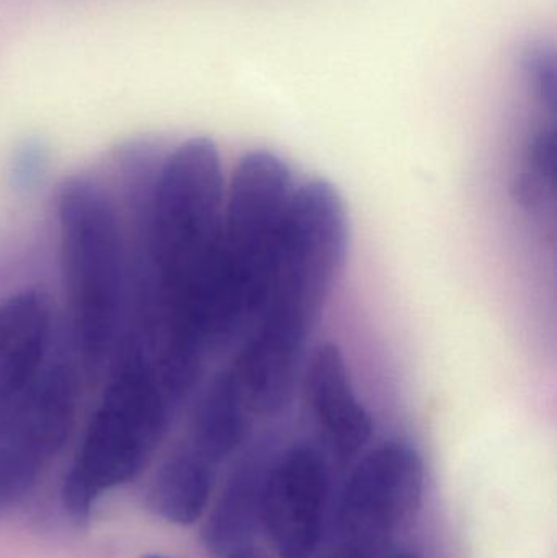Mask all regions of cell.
<instances>
[{
    "label": "cell",
    "instance_id": "1",
    "mask_svg": "<svg viewBox=\"0 0 557 558\" xmlns=\"http://www.w3.org/2000/svg\"><path fill=\"white\" fill-rule=\"evenodd\" d=\"M225 202L218 147L193 137L154 173L144 213L137 317L169 350L198 360L231 341L221 301Z\"/></svg>",
    "mask_w": 557,
    "mask_h": 558
},
{
    "label": "cell",
    "instance_id": "2",
    "mask_svg": "<svg viewBox=\"0 0 557 558\" xmlns=\"http://www.w3.org/2000/svg\"><path fill=\"white\" fill-rule=\"evenodd\" d=\"M347 244L337 190L323 180L294 190L267 298L231 366L252 415H278L293 400L307 340L346 264Z\"/></svg>",
    "mask_w": 557,
    "mask_h": 558
},
{
    "label": "cell",
    "instance_id": "3",
    "mask_svg": "<svg viewBox=\"0 0 557 558\" xmlns=\"http://www.w3.org/2000/svg\"><path fill=\"white\" fill-rule=\"evenodd\" d=\"M110 364L107 386L62 482V507L78 524L90 520L104 494L143 474L190 397L133 331L124 333Z\"/></svg>",
    "mask_w": 557,
    "mask_h": 558
},
{
    "label": "cell",
    "instance_id": "4",
    "mask_svg": "<svg viewBox=\"0 0 557 558\" xmlns=\"http://www.w3.org/2000/svg\"><path fill=\"white\" fill-rule=\"evenodd\" d=\"M62 282L71 347L85 376L111 363L130 318V257L108 190L90 175L71 177L58 198Z\"/></svg>",
    "mask_w": 557,
    "mask_h": 558
},
{
    "label": "cell",
    "instance_id": "5",
    "mask_svg": "<svg viewBox=\"0 0 557 558\" xmlns=\"http://www.w3.org/2000/svg\"><path fill=\"white\" fill-rule=\"evenodd\" d=\"M287 163L267 150L239 160L222 218L221 299L232 337L254 324L267 298L294 195Z\"/></svg>",
    "mask_w": 557,
    "mask_h": 558
},
{
    "label": "cell",
    "instance_id": "6",
    "mask_svg": "<svg viewBox=\"0 0 557 558\" xmlns=\"http://www.w3.org/2000/svg\"><path fill=\"white\" fill-rule=\"evenodd\" d=\"M424 462L408 442L370 452L350 475L337 514L332 558H383L402 524L421 508Z\"/></svg>",
    "mask_w": 557,
    "mask_h": 558
},
{
    "label": "cell",
    "instance_id": "7",
    "mask_svg": "<svg viewBox=\"0 0 557 558\" xmlns=\"http://www.w3.org/2000/svg\"><path fill=\"white\" fill-rule=\"evenodd\" d=\"M72 357H49L25 399L0 422V511L22 504L74 429L81 373Z\"/></svg>",
    "mask_w": 557,
    "mask_h": 558
},
{
    "label": "cell",
    "instance_id": "8",
    "mask_svg": "<svg viewBox=\"0 0 557 558\" xmlns=\"http://www.w3.org/2000/svg\"><path fill=\"white\" fill-rule=\"evenodd\" d=\"M327 492V465L316 449L298 445L271 458L262 492V527L278 556L316 554Z\"/></svg>",
    "mask_w": 557,
    "mask_h": 558
},
{
    "label": "cell",
    "instance_id": "9",
    "mask_svg": "<svg viewBox=\"0 0 557 558\" xmlns=\"http://www.w3.org/2000/svg\"><path fill=\"white\" fill-rule=\"evenodd\" d=\"M51 340L52 305L45 291L23 289L0 302V422L41 376Z\"/></svg>",
    "mask_w": 557,
    "mask_h": 558
},
{
    "label": "cell",
    "instance_id": "10",
    "mask_svg": "<svg viewBox=\"0 0 557 558\" xmlns=\"http://www.w3.org/2000/svg\"><path fill=\"white\" fill-rule=\"evenodd\" d=\"M304 399L314 422L340 456L355 454L372 438L373 423L356 399L342 351L319 344L304 364Z\"/></svg>",
    "mask_w": 557,
    "mask_h": 558
},
{
    "label": "cell",
    "instance_id": "11",
    "mask_svg": "<svg viewBox=\"0 0 557 558\" xmlns=\"http://www.w3.org/2000/svg\"><path fill=\"white\" fill-rule=\"evenodd\" d=\"M271 458L261 449L251 452L226 481L203 524V546L213 558H231L252 547L262 527V492Z\"/></svg>",
    "mask_w": 557,
    "mask_h": 558
},
{
    "label": "cell",
    "instance_id": "12",
    "mask_svg": "<svg viewBox=\"0 0 557 558\" xmlns=\"http://www.w3.org/2000/svg\"><path fill=\"white\" fill-rule=\"evenodd\" d=\"M251 416L241 386L228 367L208 384L196 402L180 448L216 469L242 445Z\"/></svg>",
    "mask_w": 557,
    "mask_h": 558
},
{
    "label": "cell",
    "instance_id": "13",
    "mask_svg": "<svg viewBox=\"0 0 557 558\" xmlns=\"http://www.w3.org/2000/svg\"><path fill=\"white\" fill-rule=\"evenodd\" d=\"M215 472L179 446L164 459L147 487V510L167 523L195 524L208 508Z\"/></svg>",
    "mask_w": 557,
    "mask_h": 558
},
{
    "label": "cell",
    "instance_id": "14",
    "mask_svg": "<svg viewBox=\"0 0 557 558\" xmlns=\"http://www.w3.org/2000/svg\"><path fill=\"white\" fill-rule=\"evenodd\" d=\"M556 140L555 131L542 130L530 141L525 167L517 175L513 193L520 205L538 208L555 193Z\"/></svg>",
    "mask_w": 557,
    "mask_h": 558
},
{
    "label": "cell",
    "instance_id": "15",
    "mask_svg": "<svg viewBox=\"0 0 557 558\" xmlns=\"http://www.w3.org/2000/svg\"><path fill=\"white\" fill-rule=\"evenodd\" d=\"M43 163H45V153L41 146L38 143H26L16 157L15 179L22 185H32L38 179Z\"/></svg>",
    "mask_w": 557,
    "mask_h": 558
},
{
    "label": "cell",
    "instance_id": "16",
    "mask_svg": "<svg viewBox=\"0 0 557 558\" xmlns=\"http://www.w3.org/2000/svg\"><path fill=\"white\" fill-rule=\"evenodd\" d=\"M231 558H268L267 556H264V554L258 553V550H255L254 547H249V549L242 550V553L235 554V556H232Z\"/></svg>",
    "mask_w": 557,
    "mask_h": 558
},
{
    "label": "cell",
    "instance_id": "17",
    "mask_svg": "<svg viewBox=\"0 0 557 558\" xmlns=\"http://www.w3.org/2000/svg\"><path fill=\"white\" fill-rule=\"evenodd\" d=\"M392 558H421V557L414 556V554H401V556H396Z\"/></svg>",
    "mask_w": 557,
    "mask_h": 558
},
{
    "label": "cell",
    "instance_id": "18",
    "mask_svg": "<svg viewBox=\"0 0 557 558\" xmlns=\"http://www.w3.org/2000/svg\"><path fill=\"white\" fill-rule=\"evenodd\" d=\"M143 558H170V557L159 556V554H150V556H144Z\"/></svg>",
    "mask_w": 557,
    "mask_h": 558
}]
</instances>
